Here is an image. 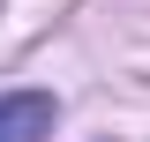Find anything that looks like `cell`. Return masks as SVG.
<instances>
[{"label": "cell", "instance_id": "6da1fadb", "mask_svg": "<svg viewBox=\"0 0 150 142\" xmlns=\"http://www.w3.org/2000/svg\"><path fill=\"white\" fill-rule=\"evenodd\" d=\"M53 120H60V105L45 90H8L0 97V142H45Z\"/></svg>", "mask_w": 150, "mask_h": 142}]
</instances>
